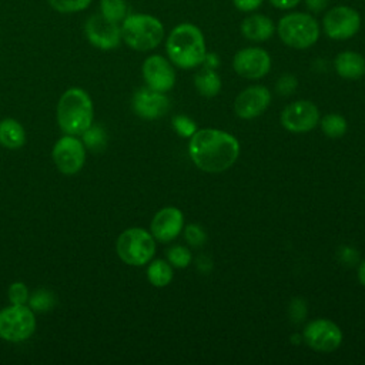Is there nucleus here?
<instances>
[{"mask_svg": "<svg viewBox=\"0 0 365 365\" xmlns=\"http://www.w3.org/2000/svg\"><path fill=\"white\" fill-rule=\"evenodd\" d=\"M188 153L201 171L218 174L234 165L240 155V143L230 133L202 128L190 137Z\"/></svg>", "mask_w": 365, "mask_h": 365, "instance_id": "nucleus-1", "label": "nucleus"}, {"mask_svg": "<svg viewBox=\"0 0 365 365\" xmlns=\"http://www.w3.org/2000/svg\"><path fill=\"white\" fill-rule=\"evenodd\" d=\"M165 50L170 60L180 68H194L202 64L207 53L201 30L190 23L178 24L171 30Z\"/></svg>", "mask_w": 365, "mask_h": 365, "instance_id": "nucleus-2", "label": "nucleus"}, {"mask_svg": "<svg viewBox=\"0 0 365 365\" xmlns=\"http://www.w3.org/2000/svg\"><path fill=\"white\" fill-rule=\"evenodd\" d=\"M57 121L66 134H83L93 124V103L90 96L78 87L66 90L57 104Z\"/></svg>", "mask_w": 365, "mask_h": 365, "instance_id": "nucleus-3", "label": "nucleus"}, {"mask_svg": "<svg viewBox=\"0 0 365 365\" xmlns=\"http://www.w3.org/2000/svg\"><path fill=\"white\" fill-rule=\"evenodd\" d=\"M164 37L163 23L150 14H127L121 21V38L137 51L155 48Z\"/></svg>", "mask_w": 365, "mask_h": 365, "instance_id": "nucleus-4", "label": "nucleus"}, {"mask_svg": "<svg viewBox=\"0 0 365 365\" xmlns=\"http://www.w3.org/2000/svg\"><path fill=\"white\" fill-rule=\"evenodd\" d=\"M279 38L292 48H308L319 37L317 20L307 13H291L284 16L278 23Z\"/></svg>", "mask_w": 365, "mask_h": 365, "instance_id": "nucleus-5", "label": "nucleus"}, {"mask_svg": "<svg viewBox=\"0 0 365 365\" xmlns=\"http://www.w3.org/2000/svg\"><path fill=\"white\" fill-rule=\"evenodd\" d=\"M115 250L123 262L141 267L153 259L155 241L153 234L143 228H128L117 238Z\"/></svg>", "mask_w": 365, "mask_h": 365, "instance_id": "nucleus-6", "label": "nucleus"}, {"mask_svg": "<svg viewBox=\"0 0 365 365\" xmlns=\"http://www.w3.org/2000/svg\"><path fill=\"white\" fill-rule=\"evenodd\" d=\"M36 331L34 311L26 305H9L0 311V338L20 342L30 338Z\"/></svg>", "mask_w": 365, "mask_h": 365, "instance_id": "nucleus-7", "label": "nucleus"}, {"mask_svg": "<svg viewBox=\"0 0 365 365\" xmlns=\"http://www.w3.org/2000/svg\"><path fill=\"white\" fill-rule=\"evenodd\" d=\"M51 157L56 167L63 174H77L83 168L86 161L84 143L71 134H66L56 141Z\"/></svg>", "mask_w": 365, "mask_h": 365, "instance_id": "nucleus-8", "label": "nucleus"}, {"mask_svg": "<svg viewBox=\"0 0 365 365\" xmlns=\"http://www.w3.org/2000/svg\"><path fill=\"white\" fill-rule=\"evenodd\" d=\"M305 344L317 352H332L342 342L339 327L325 318H317L304 328Z\"/></svg>", "mask_w": 365, "mask_h": 365, "instance_id": "nucleus-9", "label": "nucleus"}, {"mask_svg": "<svg viewBox=\"0 0 365 365\" xmlns=\"http://www.w3.org/2000/svg\"><path fill=\"white\" fill-rule=\"evenodd\" d=\"M325 34L332 40H346L355 36L361 27V16L346 6H336L327 11L324 20Z\"/></svg>", "mask_w": 365, "mask_h": 365, "instance_id": "nucleus-10", "label": "nucleus"}, {"mask_svg": "<svg viewBox=\"0 0 365 365\" xmlns=\"http://www.w3.org/2000/svg\"><path fill=\"white\" fill-rule=\"evenodd\" d=\"M319 121V111L314 103L298 100L288 104L281 113V124L291 133L311 131Z\"/></svg>", "mask_w": 365, "mask_h": 365, "instance_id": "nucleus-11", "label": "nucleus"}, {"mask_svg": "<svg viewBox=\"0 0 365 365\" xmlns=\"http://www.w3.org/2000/svg\"><path fill=\"white\" fill-rule=\"evenodd\" d=\"M84 33L88 43L100 50H113L123 40L118 23L110 21L101 14H94L86 21Z\"/></svg>", "mask_w": 365, "mask_h": 365, "instance_id": "nucleus-12", "label": "nucleus"}, {"mask_svg": "<svg viewBox=\"0 0 365 365\" xmlns=\"http://www.w3.org/2000/svg\"><path fill=\"white\" fill-rule=\"evenodd\" d=\"M232 67L235 73L248 80H257L268 74L271 68L269 54L259 47H247L234 56Z\"/></svg>", "mask_w": 365, "mask_h": 365, "instance_id": "nucleus-13", "label": "nucleus"}, {"mask_svg": "<svg viewBox=\"0 0 365 365\" xmlns=\"http://www.w3.org/2000/svg\"><path fill=\"white\" fill-rule=\"evenodd\" d=\"M143 77L147 87L160 93L171 90L175 84V71L173 66L160 54H153L144 60Z\"/></svg>", "mask_w": 365, "mask_h": 365, "instance_id": "nucleus-14", "label": "nucleus"}, {"mask_svg": "<svg viewBox=\"0 0 365 365\" xmlns=\"http://www.w3.org/2000/svg\"><path fill=\"white\" fill-rule=\"evenodd\" d=\"M271 103V93L264 86H251L242 90L235 101L234 111L240 118L251 120L261 115Z\"/></svg>", "mask_w": 365, "mask_h": 365, "instance_id": "nucleus-15", "label": "nucleus"}, {"mask_svg": "<svg viewBox=\"0 0 365 365\" xmlns=\"http://www.w3.org/2000/svg\"><path fill=\"white\" fill-rule=\"evenodd\" d=\"M133 110L144 120H157L168 113L170 100L164 93L143 87L133 97Z\"/></svg>", "mask_w": 365, "mask_h": 365, "instance_id": "nucleus-16", "label": "nucleus"}, {"mask_svg": "<svg viewBox=\"0 0 365 365\" xmlns=\"http://www.w3.org/2000/svg\"><path fill=\"white\" fill-rule=\"evenodd\" d=\"M184 227L182 212L175 207L161 208L151 221V234L160 242L173 241Z\"/></svg>", "mask_w": 365, "mask_h": 365, "instance_id": "nucleus-17", "label": "nucleus"}, {"mask_svg": "<svg viewBox=\"0 0 365 365\" xmlns=\"http://www.w3.org/2000/svg\"><path fill=\"white\" fill-rule=\"evenodd\" d=\"M274 23L264 14H252L242 20L241 33L251 41H265L274 34Z\"/></svg>", "mask_w": 365, "mask_h": 365, "instance_id": "nucleus-18", "label": "nucleus"}, {"mask_svg": "<svg viewBox=\"0 0 365 365\" xmlns=\"http://www.w3.org/2000/svg\"><path fill=\"white\" fill-rule=\"evenodd\" d=\"M335 70L342 78L356 80L365 74V58L355 51H342L335 58Z\"/></svg>", "mask_w": 365, "mask_h": 365, "instance_id": "nucleus-19", "label": "nucleus"}, {"mask_svg": "<svg viewBox=\"0 0 365 365\" xmlns=\"http://www.w3.org/2000/svg\"><path fill=\"white\" fill-rule=\"evenodd\" d=\"M26 143V131L23 125L14 118H4L0 121V144L6 148H20Z\"/></svg>", "mask_w": 365, "mask_h": 365, "instance_id": "nucleus-20", "label": "nucleus"}, {"mask_svg": "<svg viewBox=\"0 0 365 365\" xmlns=\"http://www.w3.org/2000/svg\"><path fill=\"white\" fill-rule=\"evenodd\" d=\"M194 86L197 91L204 97H215L221 90V77L212 68L204 67L194 77Z\"/></svg>", "mask_w": 365, "mask_h": 365, "instance_id": "nucleus-21", "label": "nucleus"}, {"mask_svg": "<svg viewBox=\"0 0 365 365\" xmlns=\"http://www.w3.org/2000/svg\"><path fill=\"white\" fill-rule=\"evenodd\" d=\"M147 278L151 285L157 288H163L171 282L173 268L167 261L155 259L147 268Z\"/></svg>", "mask_w": 365, "mask_h": 365, "instance_id": "nucleus-22", "label": "nucleus"}, {"mask_svg": "<svg viewBox=\"0 0 365 365\" xmlns=\"http://www.w3.org/2000/svg\"><path fill=\"white\" fill-rule=\"evenodd\" d=\"M319 124H321V130L324 131V134L328 135L329 138H339L348 130L346 120L341 114H335V113L327 114L321 120Z\"/></svg>", "mask_w": 365, "mask_h": 365, "instance_id": "nucleus-23", "label": "nucleus"}, {"mask_svg": "<svg viewBox=\"0 0 365 365\" xmlns=\"http://www.w3.org/2000/svg\"><path fill=\"white\" fill-rule=\"evenodd\" d=\"M127 1L125 0H100V14L107 20L120 23L127 17Z\"/></svg>", "mask_w": 365, "mask_h": 365, "instance_id": "nucleus-24", "label": "nucleus"}, {"mask_svg": "<svg viewBox=\"0 0 365 365\" xmlns=\"http://www.w3.org/2000/svg\"><path fill=\"white\" fill-rule=\"evenodd\" d=\"M56 304V297L48 289H37L29 297V305L36 312L50 311Z\"/></svg>", "mask_w": 365, "mask_h": 365, "instance_id": "nucleus-25", "label": "nucleus"}, {"mask_svg": "<svg viewBox=\"0 0 365 365\" xmlns=\"http://www.w3.org/2000/svg\"><path fill=\"white\" fill-rule=\"evenodd\" d=\"M106 131L100 125H90L84 133H83V143L94 151L103 150L106 147Z\"/></svg>", "mask_w": 365, "mask_h": 365, "instance_id": "nucleus-26", "label": "nucleus"}, {"mask_svg": "<svg viewBox=\"0 0 365 365\" xmlns=\"http://www.w3.org/2000/svg\"><path fill=\"white\" fill-rule=\"evenodd\" d=\"M93 0H48L51 9L58 13H78L86 10Z\"/></svg>", "mask_w": 365, "mask_h": 365, "instance_id": "nucleus-27", "label": "nucleus"}, {"mask_svg": "<svg viewBox=\"0 0 365 365\" xmlns=\"http://www.w3.org/2000/svg\"><path fill=\"white\" fill-rule=\"evenodd\" d=\"M168 262L177 268H185L191 262V252L182 245H174L167 251Z\"/></svg>", "mask_w": 365, "mask_h": 365, "instance_id": "nucleus-28", "label": "nucleus"}, {"mask_svg": "<svg viewBox=\"0 0 365 365\" xmlns=\"http://www.w3.org/2000/svg\"><path fill=\"white\" fill-rule=\"evenodd\" d=\"M171 124H173V128L177 134H180L181 137H191L195 131H197V125L195 123L187 117V115H174L173 120H171Z\"/></svg>", "mask_w": 365, "mask_h": 365, "instance_id": "nucleus-29", "label": "nucleus"}, {"mask_svg": "<svg viewBox=\"0 0 365 365\" xmlns=\"http://www.w3.org/2000/svg\"><path fill=\"white\" fill-rule=\"evenodd\" d=\"M29 289L23 282H13L9 287V299L14 305H24L29 301Z\"/></svg>", "mask_w": 365, "mask_h": 365, "instance_id": "nucleus-30", "label": "nucleus"}, {"mask_svg": "<svg viewBox=\"0 0 365 365\" xmlns=\"http://www.w3.org/2000/svg\"><path fill=\"white\" fill-rule=\"evenodd\" d=\"M184 234H185L187 242L192 247H201V245H204V242L207 240V235H205L204 230L197 224L187 225Z\"/></svg>", "mask_w": 365, "mask_h": 365, "instance_id": "nucleus-31", "label": "nucleus"}, {"mask_svg": "<svg viewBox=\"0 0 365 365\" xmlns=\"http://www.w3.org/2000/svg\"><path fill=\"white\" fill-rule=\"evenodd\" d=\"M297 87H298V80L295 76H291V74H284L282 77L278 78L275 84V90L282 96L292 94L297 90Z\"/></svg>", "mask_w": 365, "mask_h": 365, "instance_id": "nucleus-32", "label": "nucleus"}, {"mask_svg": "<svg viewBox=\"0 0 365 365\" xmlns=\"http://www.w3.org/2000/svg\"><path fill=\"white\" fill-rule=\"evenodd\" d=\"M289 315L295 322H299L307 315V305L302 299H294L289 305Z\"/></svg>", "mask_w": 365, "mask_h": 365, "instance_id": "nucleus-33", "label": "nucleus"}, {"mask_svg": "<svg viewBox=\"0 0 365 365\" xmlns=\"http://www.w3.org/2000/svg\"><path fill=\"white\" fill-rule=\"evenodd\" d=\"M232 1H234V6L241 11L257 10L262 3V0H232Z\"/></svg>", "mask_w": 365, "mask_h": 365, "instance_id": "nucleus-34", "label": "nucleus"}, {"mask_svg": "<svg viewBox=\"0 0 365 365\" xmlns=\"http://www.w3.org/2000/svg\"><path fill=\"white\" fill-rule=\"evenodd\" d=\"M271 4L277 9H281V10H288V9H292L295 7L301 0H269Z\"/></svg>", "mask_w": 365, "mask_h": 365, "instance_id": "nucleus-35", "label": "nucleus"}, {"mask_svg": "<svg viewBox=\"0 0 365 365\" xmlns=\"http://www.w3.org/2000/svg\"><path fill=\"white\" fill-rule=\"evenodd\" d=\"M202 64H204V67H207V68H212V70L217 68L218 64H220L218 56H217L215 53H210V54L205 53V57H204V60H202Z\"/></svg>", "mask_w": 365, "mask_h": 365, "instance_id": "nucleus-36", "label": "nucleus"}, {"mask_svg": "<svg viewBox=\"0 0 365 365\" xmlns=\"http://www.w3.org/2000/svg\"><path fill=\"white\" fill-rule=\"evenodd\" d=\"M305 4L311 11H322L327 7L328 0H305Z\"/></svg>", "mask_w": 365, "mask_h": 365, "instance_id": "nucleus-37", "label": "nucleus"}, {"mask_svg": "<svg viewBox=\"0 0 365 365\" xmlns=\"http://www.w3.org/2000/svg\"><path fill=\"white\" fill-rule=\"evenodd\" d=\"M358 279H359V282L365 287V259L359 264V268H358Z\"/></svg>", "mask_w": 365, "mask_h": 365, "instance_id": "nucleus-38", "label": "nucleus"}]
</instances>
